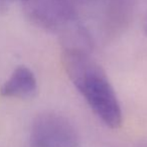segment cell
<instances>
[{
	"label": "cell",
	"instance_id": "obj_2",
	"mask_svg": "<svg viewBox=\"0 0 147 147\" xmlns=\"http://www.w3.org/2000/svg\"><path fill=\"white\" fill-rule=\"evenodd\" d=\"M30 147H80L74 125L61 114L43 112L34 118L29 134Z\"/></svg>",
	"mask_w": 147,
	"mask_h": 147
},
{
	"label": "cell",
	"instance_id": "obj_1",
	"mask_svg": "<svg viewBox=\"0 0 147 147\" xmlns=\"http://www.w3.org/2000/svg\"><path fill=\"white\" fill-rule=\"evenodd\" d=\"M65 66L75 87L103 123L118 128L122 123L121 105L106 73L92 58L78 50L65 54Z\"/></svg>",
	"mask_w": 147,
	"mask_h": 147
},
{
	"label": "cell",
	"instance_id": "obj_4",
	"mask_svg": "<svg viewBox=\"0 0 147 147\" xmlns=\"http://www.w3.org/2000/svg\"><path fill=\"white\" fill-rule=\"evenodd\" d=\"M14 0H0V13H4L8 10V7Z\"/></svg>",
	"mask_w": 147,
	"mask_h": 147
},
{
	"label": "cell",
	"instance_id": "obj_3",
	"mask_svg": "<svg viewBox=\"0 0 147 147\" xmlns=\"http://www.w3.org/2000/svg\"><path fill=\"white\" fill-rule=\"evenodd\" d=\"M37 90V81L34 73L28 67L20 65L16 67L7 80L1 86L0 93L5 97L29 98Z\"/></svg>",
	"mask_w": 147,
	"mask_h": 147
}]
</instances>
